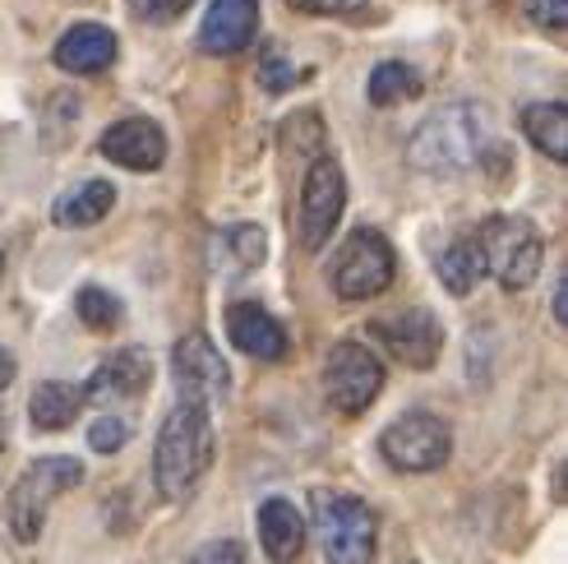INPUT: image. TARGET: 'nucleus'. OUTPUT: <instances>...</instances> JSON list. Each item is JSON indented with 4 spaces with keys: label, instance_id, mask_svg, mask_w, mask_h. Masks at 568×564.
<instances>
[{
    "label": "nucleus",
    "instance_id": "obj_9",
    "mask_svg": "<svg viewBox=\"0 0 568 564\" xmlns=\"http://www.w3.org/2000/svg\"><path fill=\"white\" fill-rule=\"evenodd\" d=\"M343 204H347L343 167L333 158H315L305 172V185H301V245L305 250H324L337 218H343Z\"/></svg>",
    "mask_w": 568,
    "mask_h": 564
},
{
    "label": "nucleus",
    "instance_id": "obj_15",
    "mask_svg": "<svg viewBox=\"0 0 568 564\" xmlns=\"http://www.w3.org/2000/svg\"><path fill=\"white\" fill-rule=\"evenodd\" d=\"M153 384V361H149V352H139V348H121V352H111L98 371H93V380H89V389H83V399H98V403H106V399H139Z\"/></svg>",
    "mask_w": 568,
    "mask_h": 564
},
{
    "label": "nucleus",
    "instance_id": "obj_24",
    "mask_svg": "<svg viewBox=\"0 0 568 564\" xmlns=\"http://www.w3.org/2000/svg\"><path fill=\"white\" fill-rule=\"evenodd\" d=\"M74 310H79V320L89 324V329H98V333L121 329V320H125V305L111 296V292H102V288H83L74 296Z\"/></svg>",
    "mask_w": 568,
    "mask_h": 564
},
{
    "label": "nucleus",
    "instance_id": "obj_10",
    "mask_svg": "<svg viewBox=\"0 0 568 564\" xmlns=\"http://www.w3.org/2000/svg\"><path fill=\"white\" fill-rule=\"evenodd\" d=\"M172 375H176V389L185 403H222L226 389H232V371H226V361L217 356V348L209 343L204 333H185L176 352H172Z\"/></svg>",
    "mask_w": 568,
    "mask_h": 564
},
{
    "label": "nucleus",
    "instance_id": "obj_31",
    "mask_svg": "<svg viewBox=\"0 0 568 564\" xmlns=\"http://www.w3.org/2000/svg\"><path fill=\"white\" fill-rule=\"evenodd\" d=\"M10 384H14V356L0 348V399H6ZM0 444H6V407H0Z\"/></svg>",
    "mask_w": 568,
    "mask_h": 564
},
{
    "label": "nucleus",
    "instance_id": "obj_11",
    "mask_svg": "<svg viewBox=\"0 0 568 564\" xmlns=\"http://www.w3.org/2000/svg\"><path fill=\"white\" fill-rule=\"evenodd\" d=\"M371 333L412 371H430L444 352V329L430 310H403V315H384L371 324Z\"/></svg>",
    "mask_w": 568,
    "mask_h": 564
},
{
    "label": "nucleus",
    "instance_id": "obj_16",
    "mask_svg": "<svg viewBox=\"0 0 568 564\" xmlns=\"http://www.w3.org/2000/svg\"><path fill=\"white\" fill-rule=\"evenodd\" d=\"M116 61V33L102 23H79L55 42V66L65 74H102Z\"/></svg>",
    "mask_w": 568,
    "mask_h": 564
},
{
    "label": "nucleus",
    "instance_id": "obj_12",
    "mask_svg": "<svg viewBox=\"0 0 568 564\" xmlns=\"http://www.w3.org/2000/svg\"><path fill=\"white\" fill-rule=\"evenodd\" d=\"M98 149L102 158H111L116 167H130V172H158L166 158V134L149 117H130L111 125Z\"/></svg>",
    "mask_w": 568,
    "mask_h": 564
},
{
    "label": "nucleus",
    "instance_id": "obj_27",
    "mask_svg": "<svg viewBox=\"0 0 568 564\" xmlns=\"http://www.w3.org/2000/svg\"><path fill=\"white\" fill-rule=\"evenodd\" d=\"M527 19H531L536 28L564 33V28H568V0H527Z\"/></svg>",
    "mask_w": 568,
    "mask_h": 564
},
{
    "label": "nucleus",
    "instance_id": "obj_18",
    "mask_svg": "<svg viewBox=\"0 0 568 564\" xmlns=\"http://www.w3.org/2000/svg\"><path fill=\"white\" fill-rule=\"evenodd\" d=\"M111 204H116V190H111L106 181H83V185H74L70 194L55 200L51 222L55 228H93V222H102L111 213Z\"/></svg>",
    "mask_w": 568,
    "mask_h": 564
},
{
    "label": "nucleus",
    "instance_id": "obj_3",
    "mask_svg": "<svg viewBox=\"0 0 568 564\" xmlns=\"http://www.w3.org/2000/svg\"><path fill=\"white\" fill-rule=\"evenodd\" d=\"M310 510H315V537L328 564H371L375 560V542L379 527L371 504H361L347 491H315L310 495Z\"/></svg>",
    "mask_w": 568,
    "mask_h": 564
},
{
    "label": "nucleus",
    "instance_id": "obj_33",
    "mask_svg": "<svg viewBox=\"0 0 568 564\" xmlns=\"http://www.w3.org/2000/svg\"><path fill=\"white\" fill-rule=\"evenodd\" d=\"M0 269H6V250H0Z\"/></svg>",
    "mask_w": 568,
    "mask_h": 564
},
{
    "label": "nucleus",
    "instance_id": "obj_5",
    "mask_svg": "<svg viewBox=\"0 0 568 564\" xmlns=\"http://www.w3.org/2000/svg\"><path fill=\"white\" fill-rule=\"evenodd\" d=\"M79 482H83V463L79 459H38V463H28L23 476L14 482V491H10V532L23 546L38 542L51 500L65 495Z\"/></svg>",
    "mask_w": 568,
    "mask_h": 564
},
{
    "label": "nucleus",
    "instance_id": "obj_20",
    "mask_svg": "<svg viewBox=\"0 0 568 564\" xmlns=\"http://www.w3.org/2000/svg\"><path fill=\"white\" fill-rule=\"evenodd\" d=\"M83 407V389L79 384H61V380H47L33 389V399H28V416H33L38 431H65L70 421L79 416Z\"/></svg>",
    "mask_w": 568,
    "mask_h": 564
},
{
    "label": "nucleus",
    "instance_id": "obj_4",
    "mask_svg": "<svg viewBox=\"0 0 568 564\" xmlns=\"http://www.w3.org/2000/svg\"><path fill=\"white\" fill-rule=\"evenodd\" d=\"M476 245H480V260H486V273H495L499 288H508V292L531 288L536 273H541V260H546L541 232H536L527 218H490L486 228L476 232Z\"/></svg>",
    "mask_w": 568,
    "mask_h": 564
},
{
    "label": "nucleus",
    "instance_id": "obj_17",
    "mask_svg": "<svg viewBox=\"0 0 568 564\" xmlns=\"http://www.w3.org/2000/svg\"><path fill=\"white\" fill-rule=\"evenodd\" d=\"M260 546L273 564H292L305 551V518L287 500H264L260 504Z\"/></svg>",
    "mask_w": 568,
    "mask_h": 564
},
{
    "label": "nucleus",
    "instance_id": "obj_28",
    "mask_svg": "<svg viewBox=\"0 0 568 564\" xmlns=\"http://www.w3.org/2000/svg\"><path fill=\"white\" fill-rule=\"evenodd\" d=\"M130 6L139 10V19H149V23H172L176 14L190 10V0H130Z\"/></svg>",
    "mask_w": 568,
    "mask_h": 564
},
{
    "label": "nucleus",
    "instance_id": "obj_2",
    "mask_svg": "<svg viewBox=\"0 0 568 564\" xmlns=\"http://www.w3.org/2000/svg\"><path fill=\"white\" fill-rule=\"evenodd\" d=\"M486 153V111L471 102H448L425 117L407 144V162L430 177H458Z\"/></svg>",
    "mask_w": 568,
    "mask_h": 564
},
{
    "label": "nucleus",
    "instance_id": "obj_23",
    "mask_svg": "<svg viewBox=\"0 0 568 564\" xmlns=\"http://www.w3.org/2000/svg\"><path fill=\"white\" fill-rule=\"evenodd\" d=\"M420 93V79L412 66H397V61H384L375 74H371V102L375 107H393V102H407Z\"/></svg>",
    "mask_w": 568,
    "mask_h": 564
},
{
    "label": "nucleus",
    "instance_id": "obj_21",
    "mask_svg": "<svg viewBox=\"0 0 568 564\" xmlns=\"http://www.w3.org/2000/svg\"><path fill=\"white\" fill-rule=\"evenodd\" d=\"M523 130L546 158L568 162V107L564 102H531L523 111Z\"/></svg>",
    "mask_w": 568,
    "mask_h": 564
},
{
    "label": "nucleus",
    "instance_id": "obj_8",
    "mask_svg": "<svg viewBox=\"0 0 568 564\" xmlns=\"http://www.w3.org/2000/svg\"><path fill=\"white\" fill-rule=\"evenodd\" d=\"M384 389V365L371 348L361 343H337L324 361V393L343 416H361L379 399Z\"/></svg>",
    "mask_w": 568,
    "mask_h": 564
},
{
    "label": "nucleus",
    "instance_id": "obj_14",
    "mask_svg": "<svg viewBox=\"0 0 568 564\" xmlns=\"http://www.w3.org/2000/svg\"><path fill=\"white\" fill-rule=\"evenodd\" d=\"M226 333H232V343L254 356V361H282L287 356V329H282L264 305H254V301H241L226 310Z\"/></svg>",
    "mask_w": 568,
    "mask_h": 564
},
{
    "label": "nucleus",
    "instance_id": "obj_25",
    "mask_svg": "<svg viewBox=\"0 0 568 564\" xmlns=\"http://www.w3.org/2000/svg\"><path fill=\"white\" fill-rule=\"evenodd\" d=\"M260 83L268 93H287L292 83H296V70H292V61L282 56L277 47H268L264 56H260Z\"/></svg>",
    "mask_w": 568,
    "mask_h": 564
},
{
    "label": "nucleus",
    "instance_id": "obj_6",
    "mask_svg": "<svg viewBox=\"0 0 568 564\" xmlns=\"http://www.w3.org/2000/svg\"><path fill=\"white\" fill-rule=\"evenodd\" d=\"M393 273H397L393 245L375 228H361L347 236V245L337 250V260H333V292L343 301H371V296L388 292Z\"/></svg>",
    "mask_w": 568,
    "mask_h": 564
},
{
    "label": "nucleus",
    "instance_id": "obj_13",
    "mask_svg": "<svg viewBox=\"0 0 568 564\" xmlns=\"http://www.w3.org/2000/svg\"><path fill=\"white\" fill-rule=\"evenodd\" d=\"M254 28H260V0H213L199 28V47L209 56H236L250 47Z\"/></svg>",
    "mask_w": 568,
    "mask_h": 564
},
{
    "label": "nucleus",
    "instance_id": "obj_22",
    "mask_svg": "<svg viewBox=\"0 0 568 564\" xmlns=\"http://www.w3.org/2000/svg\"><path fill=\"white\" fill-rule=\"evenodd\" d=\"M480 273H486V260H480V245H476V236H467V241H453L444 255H439V282L453 292V296H467L476 282H480Z\"/></svg>",
    "mask_w": 568,
    "mask_h": 564
},
{
    "label": "nucleus",
    "instance_id": "obj_30",
    "mask_svg": "<svg viewBox=\"0 0 568 564\" xmlns=\"http://www.w3.org/2000/svg\"><path fill=\"white\" fill-rule=\"evenodd\" d=\"M301 14H361L365 0H287Z\"/></svg>",
    "mask_w": 568,
    "mask_h": 564
},
{
    "label": "nucleus",
    "instance_id": "obj_26",
    "mask_svg": "<svg viewBox=\"0 0 568 564\" xmlns=\"http://www.w3.org/2000/svg\"><path fill=\"white\" fill-rule=\"evenodd\" d=\"M130 440V426L121 416H98L93 431H89V444L98 449V454H116V449Z\"/></svg>",
    "mask_w": 568,
    "mask_h": 564
},
{
    "label": "nucleus",
    "instance_id": "obj_32",
    "mask_svg": "<svg viewBox=\"0 0 568 564\" xmlns=\"http://www.w3.org/2000/svg\"><path fill=\"white\" fill-rule=\"evenodd\" d=\"M564 296H568V282L559 278V282H555V324H564V320H568V315H564Z\"/></svg>",
    "mask_w": 568,
    "mask_h": 564
},
{
    "label": "nucleus",
    "instance_id": "obj_29",
    "mask_svg": "<svg viewBox=\"0 0 568 564\" xmlns=\"http://www.w3.org/2000/svg\"><path fill=\"white\" fill-rule=\"evenodd\" d=\"M190 564H245V551L236 542H209L190 555Z\"/></svg>",
    "mask_w": 568,
    "mask_h": 564
},
{
    "label": "nucleus",
    "instance_id": "obj_19",
    "mask_svg": "<svg viewBox=\"0 0 568 564\" xmlns=\"http://www.w3.org/2000/svg\"><path fill=\"white\" fill-rule=\"evenodd\" d=\"M264 255H268V241H264V228H254V222H236V228L217 232V241H213V264L226 273L260 269Z\"/></svg>",
    "mask_w": 568,
    "mask_h": 564
},
{
    "label": "nucleus",
    "instance_id": "obj_7",
    "mask_svg": "<svg viewBox=\"0 0 568 564\" xmlns=\"http://www.w3.org/2000/svg\"><path fill=\"white\" fill-rule=\"evenodd\" d=\"M379 449H384L388 467H397V472H435L453 454V435L435 412H403L379 435Z\"/></svg>",
    "mask_w": 568,
    "mask_h": 564
},
{
    "label": "nucleus",
    "instance_id": "obj_1",
    "mask_svg": "<svg viewBox=\"0 0 568 564\" xmlns=\"http://www.w3.org/2000/svg\"><path fill=\"white\" fill-rule=\"evenodd\" d=\"M213 416L204 403H185L162 421L158 431V449H153V482L162 500H185L204 472L213 467Z\"/></svg>",
    "mask_w": 568,
    "mask_h": 564
}]
</instances>
